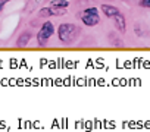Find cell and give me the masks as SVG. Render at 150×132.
<instances>
[{"instance_id":"cell-1","label":"cell","mask_w":150,"mask_h":132,"mask_svg":"<svg viewBox=\"0 0 150 132\" xmlns=\"http://www.w3.org/2000/svg\"><path fill=\"white\" fill-rule=\"evenodd\" d=\"M77 32H78V28L72 25V24H63L59 27V40L63 43V44H71L74 43L75 37H77Z\"/></svg>"},{"instance_id":"cell-2","label":"cell","mask_w":150,"mask_h":132,"mask_svg":"<svg viewBox=\"0 0 150 132\" xmlns=\"http://www.w3.org/2000/svg\"><path fill=\"white\" fill-rule=\"evenodd\" d=\"M100 21V16H99V11L96 8H88L83 12V22L88 27H93V25H97Z\"/></svg>"},{"instance_id":"cell-3","label":"cell","mask_w":150,"mask_h":132,"mask_svg":"<svg viewBox=\"0 0 150 132\" xmlns=\"http://www.w3.org/2000/svg\"><path fill=\"white\" fill-rule=\"evenodd\" d=\"M53 32H54V28H53V24L52 22H46L43 27H41V29H40V32H38V35H37V40H38V44H44L52 35H53Z\"/></svg>"},{"instance_id":"cell-4","label":"cell","mask_w":150,"mask_h":132,"mask_svg":"<svg viewBox=\"0 0 150 132\" xmlns=\"http://www.w3.org/2000/svg\"><path fill=\"white\" fill-rule=\"evenodd\" d=\"M66 11L65 9H60V8H54V9H50V8H43L40 11V15L41 16H50V15H62L65 13Z\"/></svg>"},{"instance_id":"cell-5","label":"cell","mask_w":150,"mask_h":132,"mask_svg":"<svg viewBox=\"0 0 150 132\" xmlns=\"http://www.w3.org/2000/svg\"><path fill=\"white\" fill-rule=\"evenodd\" d=\"M112 19H113L115 27H116L121 32H125V19H124V16H122L121 13H118V15L112 16Z\"/></svg>"},{"instance_id":"cell-6","label":"cell","mask_w":150,"mask_h":132,"mask_svg":"<svg viewBox=\"0 0 150 132\" xmlns=\"http://www.w3.org/2000/svg\"><path fill=\"white\" fill-rule=\"evenodd\" d=\"M102 11L106 13V16H109V18H112V16H115V15H118L119 13V11L115 8V6H109V5H103L102 6Z\"/></svg>"},{"instance_id":"cell-7","label":"cell","mask_w":150,"mask_h":132,"mask_svg":"<svg viewBox=\"0 0 150 132\" xmlns=\"http://www.w3.org/2000/svg\"><path fill=\"white\" fill-rule=\"evenodd\" d=\"M50 5L53 6V8H60V9H65V8H68V2L66 0H52L50 2Z\"/></svg>"},{"instance_id":"cell-8","label":"cell","mask_w":150,"mask_h":132,"mask_svg":"<svg viewBox=\"0 0 150 132\" xmlns=\"http://www.w3.org/2000/svg\"><path fill=\"white\" fill-rule=\"evenodd\" d=\"M141 5H143V6H146V8H150V0H143Z\"/></svg>"},{"instance_id":"cell-9","label":"cell","mask_w":150,"mask_h":132,"mask_svg":"<svg viewBox=\"0 0 150 132\" xmlns=\"http://www.w3.org/2000/svg\"><path fill=\"white\" fill-rule=\"evenodd\" d=\"M2 5H3V0H0V9H2Z\"/></svg>"}]
</instances>
